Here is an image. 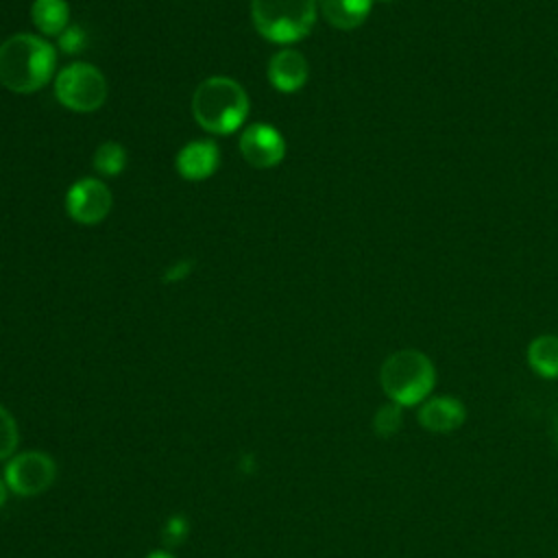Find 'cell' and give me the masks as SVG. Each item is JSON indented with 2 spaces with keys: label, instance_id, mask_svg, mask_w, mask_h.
<instances>
[{
  "label": "cell",
  "instance_id": "e0dca14e",
  "mask_svg": "<svg viewBox=\"0 0 558 558\" xmlns=\"http://www.w3.org/2000/svg\"><path fill=\"white\" fill-rule=\"evenodd\" d=\"M17 425L13 421V416L0 405V460L15 456L17 449Z\"/></svg>",
  "mask_w": 558,
  "mask_h": 558
},
{
  "label": "cell",
  "instance_id": "ba28073f",
  "mask_svg": "<svg viewBox=\"0 0 558 558\" xmlns=\"http://www.w3.org/2000/svg\"><path fill=\"white\" fill-rule=\"evenodd\" d=\"M240 153L253 168H275L286 157V140L272 124L255 122L242 131Z\"/></svg>",
  "mask_w": 558,
  "mask_h": 558
},
{
  "label": "cell",
  "instance_id": "7a4b0ae2",
  "mask_svg": "<svg viewBox=\"0 0 558 558\" xmlns=\"http://www.w3.org/2000/svg\"><path fill=\"white\" fill-rule=\"evenodd\" d=\"M192 113L205 131L229 135L246 120L248 96L238 81L229 76H209L192 96Z\"/></svg>",
  "mask_w": 558,
  "mask_h": 558
},
{
  "label": "cell",
  "instance_id": "6da1fadb",
  "mask_svg": "<svg viewBox=\"0 0 558 558\" xmlns=\"http://www.w3.org/2000/svg\"><path fill=\"white\" fill-rule=\"evenodd\" d=\"M57 68V50L39 35L17 33L0 44V85L15 94L41 89Z\"/></svg>",
  "mask_w": 558,
  "mask_h": 558
},
{
  "label": "cell",
  "instance_id": "44dd1931",
  "mask_svg": "<svg viewBox=\"0 0 558 558\" xmlns=\"http://www.w3.org/2000/svg\"><path fill=\"white\" fill-rule=\"evenodd\" d=\"M146 558H174L170 551H163V549H157V551H150Z\"/></svg>",
  "mask_w": 558,
  "mask_h": 558
},
{
  "label": "cell",
  "instance_id": "9a60e30c",
  "mask_svg": "<svg viewBox=\"0 0 558 558\" xmlns=\"http://www.w3.org/2000/svg\"><path fill=\"white\" fill-rule=\"evenodd\" d=\"M126 166V150L118 142H105L94 153V168L102 177H116Z\"/></svg>",
  "mask_w": 558,
  "mask_h": 558
},
{
  "label": "cell",
  "instance_id": "cb8c5ba5",
  "mask_svg": "<svg viewBox=\"0 0 558 558\" xmlns=\"http://www.w3.org/2000/svg\"><path fill=\"white\" fill-rule=\"evenodd\" d=\"M384 2H390V0H384Z\"/></svg>",
  "mask_w": 558,
  "mask_h": 558
},
{
  "label": "cell",
  "instance_id": "8992f818",
  "mask_svg": "<svg viewBox=\"0 0 558 558\" xmlns=\"http://www.w3.org/2000/svg\"><path fill=\"white\" fill-rule=\"evenodd\" d=\"M57 477L54 460L44 451H22L9 458L4 466V482L11 493L33 497L52 486Z\"/></svg>",
  "mask_w": 558,
  "mask_h": 558
},
{
  "label": "cell",
  "instance_id": "2e32d148",
  "mask_svg": "<svg viewBox=\"0 0 558 558\" xmlns=\"http://www.w3.org/2000/svg\"><path fill=\"white\" fill-rule=\"evenodd\" d=\"M403 418H401V405L399 403H386L381 405L377 412H375V418H373V429L377 432V436L381 438H390L399 432Z\"/></svg>",
  "mask_w": 558,
  "mask_h": 558
},
{
  "label": "cell",
  "instance_id": "52a82bcc",
  "mask_svg": "<svg viewBox=\"0 0 558 558\" xmlns=\"http://www.w3.org/2000/svg\"><path fill=\"white\" fill-rule=\"evenodd\" d=\"M111 190L92 177L78 179L65 194V209L72 220L81 225H98L111 211Z\"/></svg>",
  "mask_w": 558,
  "mask_h": 558
},
{
  "label": "cell",
  "instance_id": "5b68a950",
  "mask_svg": "<svg viewBox=\"0 0 558 558\" xmlns=\"http://www.w3.org/2000/svg\"><path fill=\"white\" fill-rule=\"evenodd\" d=\"M54 96L68 109L89 113L107 100V78L96 65L74 61L54 76Z\"/></svg>",
  "mask_w": 558,
  "mask_h": 558
},
{
  "label": "cell",
  "instance_id": "8fae6325",
  "mask_svg": "<svg viewBox=\"0 0 558 558\" xmlns=\"http://www.w3.org/2000/svg\"><path fill=\"white\" fill-rule=\"evenodd\" d=\"M307 61L299 50L283 48L268 61V81L279 92H296L307 83Z\"/></svg>",
  "mask_w": 558,
  "mask_h": 558
},
{
  "label": "cell",
  "instance_id": "ffe728a7",
  "mask_svg": "<svg viewBox=\"0 0 558 558\" xmlns=\"http://www.w3.org/2000/svg\"><path fill=\"white\" fill-rule=\"evenodd\" d=\"M179 523H181V519H174L166 525V534L172 538V543H177L185 534V525H179Z\"/></svg>",
  "mask_w": 558,
  "mask_h": 558
},
{
  "label": "cell",
  "instance_id": "d6986e66",
  "mask_svg": "<svg viewBox=\"0 0 558 558\" xmlns=\"http://www.w3.org/2000/svg\"><path fill=\"white\" fill-rule=\"evenodd\" d=\"M192 268H194L192 259H181V262H177L174 266H170V268L163 272V279H166V281H179V279L187 277V275L192 272Z\"/></svg>",
  "mask_w": 558,
  "mask_h": 558
},
{
  "label": "cell",
  "instance_id": "4fadbf2b",
  "mask_svg": "<svg viewBox=\"0 0 558 558\" xmlns=\"http://www.w3.org/2000/svg\"><path fill=\"white\" fill-rule=\"evenodd\" d=\"M31 20L46 37H59L70 24V9L65 0H35L31 7Z\"/></svg>",
  "mask_w": 558,
  "mask_h": 558
},
{
  "label": "cell",
  "instance_id": "7402d4cb",
  "mask_svg": "<svg viewBox=\"0 0 558 558\" xmlns=\"http://www.w3.org/2000/svg\"><path fill=\"white\" fill-rule=\"evenodd\" d=\"M7 493H9V486L4 480H0V506L7 501Z\"/></svg>",
  "mask_w": 558,
  "mask_h": 558
},
{
  "label": "cell",
  "instance_id": "ac0fdd59",
  "mask_svg": "<svg viewBox=\"0 0 558 558\" xmlns=\"http://www.w3.org/2000/svg\"><path fill=\"white\" fill-rule=\"evenodd\" d=\"M57 44H59V48L63 50V52H68V54H76V52H81L83 48H85V44H87V35H85V31L81 28V26H76V24H70L59 37H57Z\"/></svg>",
  "mask_w": 558,
  "mask_h": 558
},
{
  "label": "cell",
  "instance_id": "603a6c76",
  "mask_svg": "<svg viewBox=\"0 0 558 558\" xmlns=\"http://www.w3.org/2000/svg\"><path fill=\"white\" fill-rule=\"evenodd\" d=\"M556 445H558V418H556Z\"/></svg>",
  "mask_w": 558,
  "mask_h": 558
},
{
  "label": "cell",
  "instance_id": "5bb4252c",
  "mask_svg": "<svg viewBox=\"0 0 558 558\" xmlns=\"http://www.w3.org/2000/svg\"><path fill=\"white\" fill-rule=\"evenodd\" d=\"M527 364L545 379L558 377V336H536L527 344Z\"/></svg>",
  "mask_w": 558,
  "mask_h": 558
},
{
  "label": "cell",
  "instance_id": "30bf717a",
  "mask_svg": "<svg viewBox=\"0 0 558 558\" xmlns=\"http://www.w3.org/2000/svg\"><path fill=\"white\" fill-rule=\"evenodd\" d=\"M220 153L211 140H194L177 153V172L187 181H203L218 168Z\"/></svg>",
  "mask_w": 558,
  "mask_h": 558
},
{
  "label": "cell",
  "instance_id": "277c9868",
  "mask_svg": "<svg viewBox=\"0 0 558 558\" xmlns=\"http://www.w3.org/2000/svg\"><path fill=\"white\" fill-rule=\"evenodd\" d=\"M316 0H251L257 33L275 44L303 39L316 22Z\"/></svg>",
  "mask_w": 558,
  "mask_h": 558
},
{
  "label": "cell",
  "instance_id": "9c48e42d",
  "mask_svg": "<svg viewBox=\"0 0 558 558\" xmlns=\"http://www.w3.org/2000/svg\"><path fill=\"white\" fill-rule=\"evenodd\" d=\"M418 423L434 434H449L462 427L466 421V408L460 399L456 397H429L421 403L418 408Z\"/></svg>",
  "mask_w": 558,
  "mask_h": 558
},
{
  "label": "cell",
  "instance_id": "3957f363",
  "mask_svg": "<svg viewBox=\"0 0 558 558\" xmlns=\"http://www.w3.org/2000/svg\"><path fill=\"white\" fill-rule=\"evenodd\" d=\"M379 384L392 403L410 408L429 399L436 386V366L423 351L401 349L384 360Z\"/></svg>",
  "mask_w": 558,
  "mask_h": 558
},
{
  "label": "cell",
  "instance_id": "7c38bea8",
  "mask_svg": "<svg viewBox=\"0 0 558 558\" xmlns=\"http://www.w3.org/2000/svg\"><path fill=\"white\" fill-rule=\"evenodd\" d=\"M318 9L333 28L353 31L368 17L373 0H318Z\"/></svg>",
  "mask_w": 558,
  "mask_h": 558
}]
</instances>
